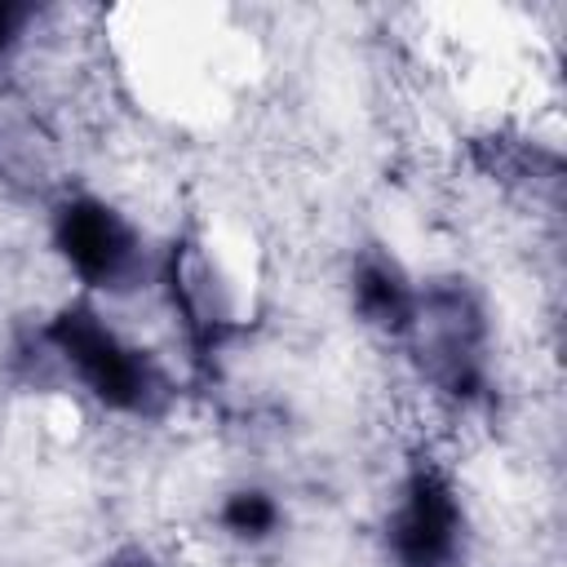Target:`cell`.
<instances>
[{
	"instance_id": "cell-1",
	"label": "cell",
	"mask_w": 567,
	"mask_h": 567,
	"mask_svg": "<svg viewBox=\"0 0 567 567\" xmlns=\"http://www.w3.org/2000/svg\"><path fill=\"white\" fill-rule=\"evenodd\" d=\"M58 248L89 288H120L137 261V235L97 199H75L58 217Z\"/></svg>"
},
{
	"instance_id": "cell-2",
	"label": "cell",
	"mask_w": 567,
	"mask_h": 567,
	"mask_svg": "<svg viewBox=\"0 0 567 567\" xmlns=\"http://www.w3.org/2000/svg\"><path fill=\"white\" fill-rule=\"evenodd\" d=\"M221 523H226V532H235L244 540H261V536L275 532L279 509H275V501L266 492H235L221 505Z\"/></svg>"
}]
</instances>
